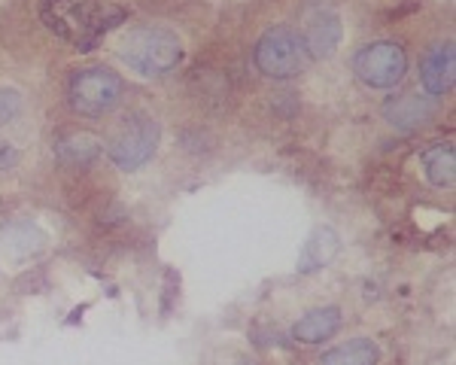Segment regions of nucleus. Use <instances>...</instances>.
<instances>
[{"mask_svg": "<svg viewBox=\"0 0 456 365\" xmlns=\"http://www.w3.org/2000/svg\"><path fill=\"white\" fill-rule=\"evenodd\" d=\"M40 16L49 31L88 53L101 36L122 25L125 12L107 0H40Z\"/></svg>", "mask_w": 456, "mask_h": 365, "instance_id": "obj_1", "label": "nucleus"}, {"mask_svg": "<svg viewBox=\"0 0 456 365\" xmlns=\"http://www.w3.org/2000/svg\"><path fill=\"white\" fill-rule=\"evenodd\" d=\"M122 61L141 77H161L183 61V43L167 28H134L122 40Z\"/></svg>", "mask_w": 456, "mask_h": 365, "instance_id": "obj_2", "label": "nucleus"}, {"mask_svg": "<svg viewBox=\"0 0 456 365\" xmlns=\"http://www.w3.org/2000/svg\"><path fill=\"white\" fill-rule=\"evenodd\" d=\"M307 49L292 28H271L256 43V68L271 79H292L307 68Z\"/></svg>", "mask_w": 456, "mask_h": 365, "instance_id": "obj_3", "label": "nucleus"}, {"mask_svg": "<svg viewBox=\"0 0 456 365\" xmlns=\"http://www.w3.org/2000/svg\"><path fill=\"white\" fill-rule=\"evenodd\" d=\"M122 98V79L110 68H86L70 79V104L83 116H104Z\"/></svg>", "mask_w": 456, "mask_h": 365, "instance_id": "obj_4", "label": "nucleus"}, {"mask_svg": "<svg viewBox=\"0 0 456 365\" xmlns=\"http://www.w3.org/2000/svg\"><path fill=\"white\" fill-rule=\"evenodd\" d=\"M156 143H159V122L152 116H131L113 134V141H110V158L122 171H134V167L150 162L152 152H156Z\"/></svg>", "mask_w": 456, "mask_h": 365, "instance_id": "obj_5", "label": "nucleus"}, {"mask_svg": "<svg viewBox=\"0 0 456 365\" xmlns=\"http://www.w3.org/2000/svg\"><path fill=\"white\" fill-rule=\"evenodd\" d=\"M353 70L371 89H393L408 70V55L399 43H371L353 58Z\"/></svg>", "mask_w": 456, "mask_h": 365, "instance_id": "obj_6", "label": "nucleus"}, {"mask_svg": "<svg viewBox=\"0 0 456 365\" xmlns=\"http://www.w3.org/2000/svg\"><path fill=\"white\" fill-rule=\"evenodd\" d=\"M456 79V53L453 43H444V46H436L429 55L423 58L420 64V83L429 94H447L453 89Z\"/></svg>", "mask_w": 456, "mask_h": 365, "instance_id": "obj_7", "label": "nucleus"}, {"mask_svg": "<svg viewBox=\"0 0 456 365\" xmlns=\"http://www.w3.org/2000/svg\"><path fill=\"white\" fill-rule=\"evenodd\" d=\"M301 43H305L307 55L314 58H329L341 43V19L335 12H316L307 21L305 34H301Z\"/></svg>", "mask_w": 456, "mask_h": 365, "instance_id": "obj_8", "label": "nucleus"}, {"mask_svg": "<svg viewBox=\"0 0 456 365\" xmlns=\"http://www.w3.org/2000/svg\"><path fill=\"white\" fill-rule=\"evenodd\" d=\"M338 328H341V308L329 304V308H316L305 313L296 323V328H292V335L301 345H322V341L332 338Z\"/></svg>", "mask_w": 456, "mask_h": 365, "instance_id": "obj_9", "label": "nucleus"}, {"mask_svg": "<svg viewBox=\"0 0 456 365\" xmlns=\"http://www.w3.org/2000/svg\"><path fill=\"white\" fill-rule=\"evenodd\" d=\"M387 119L399 128H420L436 116V104L423 98H414V94H404V98H395L387 104Z\"/></svg>", "mask_w": 456, "mask_h": 365, "instance_id": "obj_10", "label": "nucleus"}, {"mask_svg": "<svg viewBox=\"0 0 456 365\" xmlns=\"http://www.w3.org/2000/svg\"><path fill=\"white\" fill-rule=\"evenodd\" d=\"M338 253V235L332 229H316L311 238H307L305 250H301L298 259V272H316V268L329 265L332 256Z\"/></svg>", "mask_w": 456, "mask_h": 365, "instance_id": "obj_11", "label": "nucleus"}, {"mask_svg": "<svg viewBox=\"0 0 456 365\" xmlns=\"http://www.w3.org/2000/svg\"><path fill=\"white\" fill-rule=\"evenodd\" d=\"M423 167L426 177H429L436 186H453L456 177V152L451 143H436L423 152Z\"/></svg>", "mask_w": 456, "mask_h": 365, "instance_id": "obj_12", "label": "nucleus"}, {"mask_svg": "<svg viewBox=\"0 0 456 365\" xmlns=\"http://www.w3.org/2000/svg\"><path fill=\"white\" fill-rule=\"evenodd\" d=\"M380 360V350L374 341L369 338H353L347 345L329 350L322 356V365H378Z\"/></svg>", "mask_w": 456, "mask_h": 365, "instance_id": "obj_13", "label": "nucleus"}, {"mask_svg": "<svg viewBox=\"0 0 456 365\" xmlns=\"http://www.w3.org/2000/svg\"><path fill=\"white\" fill-rule=\"evenodd\" d=\"M98 152H101V141L94 134H86V131L68 134L64 141H58V156L70 165H88L92 158H98Z\"/></svg>", "mask_w": 456, "mask_h": 365, "instance_id": "obj_14", "label": "nucleus"}, {"mask_svg": "<svg viewBox=\"0 0 456 365\" xmlns=\"http://www.w3.org/2000/svg\"><path fill=\"white\" fill-rule=\"evenodd\" d=\"M21 113V94L16 89H0V126L12 122Z\"/></svg>", "mask_w": 456, "mask_h": 365, "instance_id": "obj_15", "label": "nucleus"}, {"mask_svg": "<svg viewBox=\"0 0 456 365\" xmlns=\"http://www.w3.org/2000/svg\"><path fill=\"white\" fill-rule=\"evenodd\" d=\"M19 165V152H16V146L12 143H6V141H0V174L4 171H12V167Z\"/></svg>", "mask_w": 456, "mask_h": 365, "instance_id": "obj_16", "label": "nucleus"}, {"mask_svg": "<svg viewBox=\"0 0 456 365\" xmlns=\"http://www.w3.org/2000/svg\"><path fill=\"white\" fill-rule=\"evenodd\" d=\"M240 365H253V362H240Z\"/></svg>", "mask_w": 456, "mask_h": 365, "instance_id": "obj_17", "label": "nucleus"}]
</instances>
